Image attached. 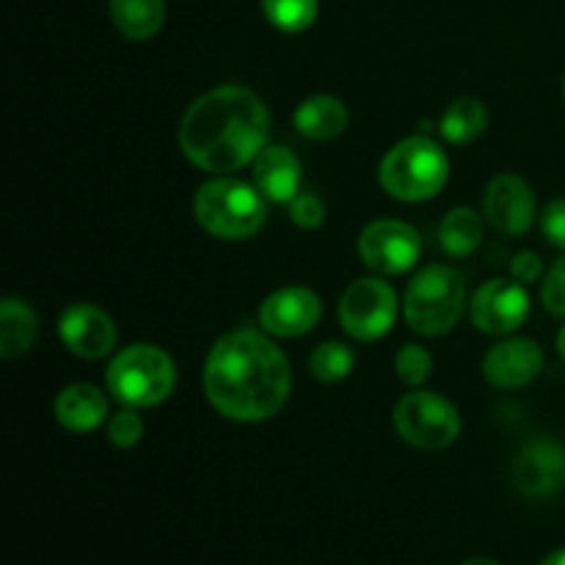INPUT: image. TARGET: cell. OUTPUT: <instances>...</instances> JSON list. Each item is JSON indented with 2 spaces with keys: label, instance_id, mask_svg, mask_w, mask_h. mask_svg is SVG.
<instances>
[{
  "label": "cell",
  "instance_id": "836d02e7",
  "mask_svg": "<svg viewBox=\"0 0 565 565\" xmlns=\"http://www.w3.org/2000/svg\"><path fill=\"white\" fill-rule=\"evenodd\" d=\"M563 94H565V81H563Z\"/></svg>",
  "mask_w": 565,
  "mask_h": 565
},
{
  "label": "cell",
  "instance_id": "7a4b0ae2",
  "mask_svg": "<svg viewBox=\"0 0 565 565\" xmlns=\"http://www.w3.org/2000/svg\"><path fill=\"white\" fill-rule=\"evenodd\" d=\"M268 108L246 86H218L188 105L180 149L196 169L226 177L254 163L268 141Z\"/></svg>",
  "mask_w": 565,
  "mask_h": 565
},
{
  "label": "cell",
  "instance_id": "44dd1931",
  "mask_svg": "<svg viewBox=\"0 0 565 565\" xmlns=\"http://www.w3.org/2000/svg\"><path fill=\"white\" fill-rule=\"evenodd\" d=\"M486 235V224L472 207H452L441 218L439 226V246L450 257H469L480 248Z\"/></svg>",
  "mask_w": 565,
  "mask_h": 565
},
{
  "label": "cell",
  "instance_id": "3957f363",
  "mask_svg": "<svg viewBox=\"0 0 565 565\" xmlns=\"http://www.w3.org/2000/svg\"><path fill=\"white\" fill-rule=\"evenodd\" d=\"M268 199L257 185L235 180V177H215L204 182L193 196V218L213 237L224 241H246L257 235L268 218Z\"/></svg>",
  "mask_w": 565,
  "mask_h": 565
},
{
  "label": "cell",
  "instance_id": "9c48e42d",
  "mask_svg": "<svg viewBox=\"0 0 565 565\" xmlns=\"http://www.w3.org/2000/svg\"><path fill=\"white\" fill-rule=\"evenodd\" d=\"M419 254H423V241L406 221H373L359 235V257L379 276L406 274L417 265Z\"/></svg>",
  "mask_w": 565,
  "mask_h": 565
},
{
  "label": "cell",
  "instance_id": "8992f818",
  "mask_svg": "<svg viewBox=\"0 0 565 565\" xmlns=\"http://www.w3.org/2000/svg\"><path fill=\"white\" fill-rule=\"evenodd\" d=\"M105 386L121 406H160L177 386V367L169 353L158 345H130L110 359Z\"/></svg>",
  "mask_w": 565,
  "mask_h": 565
},
{
  "label": "cell",
  "instance_id": "4dcf8cb0",
  "mask_svg": "<svg viewBox=\"0 0 565 565\" xmlns=\"http://www.w3.org/2000/svg\"><path fill=\"white\" fill-rule=\"evenodd\" d=\"M541 565H565V546L563 550H555L552 555H546L544 561H541Z\"/></svg>",
  "mask_w": 565,
  "mask_h": 565
},
{
  "label": "cell",
  "instance_id": "4fadbf2b",
  "mask_svg": "<svg viewBox=\"0 0 565 565\" xmlns=\"http://www.w3.org/2000/svg\"><path fill=\"white\" fill-rule=\"evenodd\" d=\"M486 221L505 237H522L535 221V196L519 174H497L483 193Z\"/></svg>",
  "mask_w": 565,
  "mask_h": 565
},
{
  "label": "cell",
  "instance_id": "6da1fadb",
  "mask_svg": "<svg viewBox=\"0 0 565 565\" xmlns=\"http://www.w3.org/2000/svg\"><path fill=\"white\" fill-rule=\"evenodd\" d=\"M290 386L287 356L254 329L224 334L204 362V395L232 423L270 419L290 397Z\"/></svg>",
  "mask_w": 565,
  "mask_h": 565
},
{
  "label": "cell",
  "instance_id": "e0dca14e",
  "mask_svg": "<svg viewBox=\"0 0 565 565\" xmlns=\"http://www.w3.org/2000/svg\"><path fill=\"white\" fill-rule=\"evenodd\" d=\"M55 419L72 434H92L108 419V397L92 384H72L55 397Z\"/></svg>",
  "mask_w": 565,
  "mask_h": 565
},
{
  "label": "cell",
  "instance_id": "603a6c76",
  "mask_svg": "<svg viewBox=\"0 0 565 565\" xmlns=\"http://www.w3.org/2000/svg\"><path fill=\"white\" fill-rule=\"evenodd\" d=\"M353 364H356V353L345 342H320L309 353V373L323 384H337V381L348 379Z\"/></svg>",
  "mask_w": 565,
  "mask_h": 565
},
{
  "label": "cell",
  "instance_id": "8fae6325",
  "mask_svg": "<svg viewBox=\"0 0 565 565\" xmlns=\"http://www.w3.org/2000/svg\"><path fill=\"white\" fill-rule=\"evenodd\" d=\"M475 329L483 334H511L522 329L530 315V296L522 281L511 279H489L478 287L472 303H469Z\"/></svg>",
  "mask_w": 565,
  "mask_h": 565
},
{
  "label": "cell",
  "instance_id": "7402d4cb",
  "mask_svg": "<svg viewBox=\"0 0 565 565\" xmlns=\"http://www.w3.org/2000/svg\"><path fill=\"white\" fill-rule=\"evenodd\" d=\"M486 127H489V110L475 97L452 99L439 119L441 136L450 143H458V147L478 141L486 132Z\"/></svg>",
  "mask_w": 565,
  "mask_h": 565
},
{
  "label": "cell",
  "instance_id": "30bf717a",
  "mask_svg": "<svg viewBox=\"0 0 565 565\" xmlns=\"http://www.w3.org/2000/svg\"><path fill=\"white\" fill-rule=\"evenodd\" d=\"M511 483L527 500H550L561 494L565 486V450L561 441L546 436L527 441L511 463Z\"/></svg>",
  "mask_w": 565,
  "mask_h": 565
},
{
  "label": "cell",
  "instance_id": "d4e9b609",
  "mask_svg": "<svg viewBox=\"0 0 565 565\" xmlns=\"http://www.w3.org/2000/svg\"><path fill=\"white\" fill-rule=\"evenodd\" d=\"M430 370H434V359L425 348L419 345H403L395 356V375L403 381L406 386L417 390L428 381Z\"/></svg>",
  "mask_w": 565,
  "mask_h": 565
},
{
  "label": "cell",
  "instance_id": "2e32d148",
  "mask_svg": "<svg viewBox=\"0 0 565 565\" xmlns=\"http://www.w3.org/2000/svg\"><path fill=\"white\" fill-rule=\"evenodd\" d=\"M252 166L254 185L268 202L290 204L301 193V163L287 147H265Z\"/></svg>",
  "mask_w": 565,
  "mask_h": 565
},
{
  "label": "cell",
  "instance_id": "83f0119b",
  "mask_svg": "<svg viewBox=\"0 0 565 565\" xmlns=\"http://www.w3.org/2000/svg\"><path fill=\"white\" fill-rule=\"evenodd\" d=\"M541 298H544L546 312L565 318V257L557 259L550 268V274H546L544 287H541Z\"/></svg>",
  "mask_w": 565,
  "mask_h": 565
},
{
  "label": "cell",
  "instance_id": "9a60e30c",
  "mask_svg": "<svg viewBox=\"0 0 565 565\" xmlns=\"http://www.w3.org/2000/svg\"><path fill=\"white\" fill-rule=\"evenodd\" d=\"M544 370V351L535 340L513 337L491 345L483 356V375L497 390H522Z\"/></svg>",
  "mask_w": 565,
  "mask_h": 565
},
{
  "label": "cell",
  "instance_id": "1f68e13d",
  "mask_svg": "<svg viewBox=\"0 0 565 565\" xmlns=\"http://www.w3.org/2000/svg\"><path fill=\"white\" fill-rule=\"evenodd\" d=\"M461 565H500L497 561H491V557H472V561L461 563Z\"/></svg>",
  "mask_w": 565,
  "mask_h": 565
},
{
  "label": "cell",
  "instance_id": "ac0fdd59",
  "mask_svg": "<svg viewBox=\"0 0 565 565\" xmlns=\"http://www.w3.org/2000/svg\"><path fill=\"white\" fill-rule=\"evenodd\" d=\"M292 121L309 141H331L348 127V108L331 94H315L298 105Z\"/></svg>",
  "mask_w": 565,
  "mask_h": 565
},
{
  "label": "cell",
  "instance_id": "ba28073f",
  "mask_svg": "<svg viewBox=\"0 0 565 565\" xmlns=\"http://www.w3.org/2000/svg\"><path fill=\"white\" fill-rule=\"evenodd\" d=\"M397 296L390 281L364 276L348 285L340 298V326L356 342H375L395 326Z\"/></svg>",
  "mask_w": 565,
  "mask_h": 565
},
{
  "label": "cell",
  "instance_id": "f1b7e54d",
  "mask_svg": "<svg viewBox=\"0 0 565 565\" xmlns=\"http://www.w3.org/2000/svg\"><path fill=\"white\" fill-rule=\"evenodd\" d=\"M541 232L552 246L565 252V199H555V202L546 204L544 215H541Z\"/></svg>",
  "mask_w": 565,
  "mask_h": 565
},
{
  "label": "cell",
  "instance_id": "4316f807",
  "mask_svg": "<svg viewBox=\"0 0 565 565\" xmlns=\"http://www.w3.org/2000/svg\"><path fill=\"white\" fill-rule=\"evenodd\" d=\"M290 218H292V224L301 226V230H318V226L326 221L323 202H320L315 193L301 191L290 202Z\"/></svg>",
  "mask_w": 565,
  "mask_h": 565
},
{
  "label": "cell",
  "instance_id": "cb8c5ba5",
  "mask_svg": "<svg viewBox=\"0 0 565 565\" xmlns=\"http://www.w3.org/2000/svg\"><path fill=\"white\" fill-rule=\"evenodd\" d=\"M263 14L281 33H301L318 17V0H263Z\"/></svg>",
  "mask_w": 565,
  "mask_h": 565
},
{
  "label": "cell",
  "instance_id": "5b68a950",
  "mask_svg": "<svg viewBox=\"0 0 565 565\" xmlns=\"http://www.w3.org/2000/svg\"><path fill=\"white\" fill-rule=\"evenodd\" d=\"M467 307V281L450 265H425L406 287L403 315L408 329L423 337H441L456 329Z\"/></svg>",
  "mask_w": 565,
  "mask_h": 565
},
{
  "label": "cell",
  "instance_id": "5bb4252c",
  "mask_svg": "<svg viewBox=\"0 0 565 565\" xmlns=\"http://www.w3.org/2000/svg\"><path fill=\"white\" fill-rule=\"evenodd\" d=\"M58 337L66 351L88 362L108 356L116 348L114 320L94 303L66 307L58 318Z\"/></svg>",
  "mask_w": 565,
  "mask_h": 565
},
{
  "label": "cell",
  "instance_id": "7c38bea8",
  "mask_svg": "<svg viewBox=\"0 0 565 565\" xmlns=\"http://www.w3.org/2000/svg\"><path fill=\"white\" fill-rule=\"evenodd\" d=\"M320 315H323V303H320L318 292L292 285L270 292L259 303L257 320L265 334L296 340V337L309 334L320 323Z\"/></svg>",
  "mask_w": 565,
  "mask_h": 565
},
{
  "label": "cell",
  "instance_id": "ffe728a7",
  "mask_svg": "<svg viewBox=\"0 0 565 565\" xmlns=\"http://www.w3.org/2000/svg\"><path fill=\"white\" fill-rule=\"evenodd\" d=\"M110 20L116 31L132 42H147L163 28V0H110Z\"/></svg>",
  "mask_w": 565,
  "mask_h": 565
},
{
  "label": "cell",
  "instance_id": "d6a6232c",
  "mask_svg": "<svg viewBox=\"0 0 565 565\" xmlns=\"http://www.w3.org/2000/svg\"><path fill=\"white\" fill-rule=\"evenodd\" d=\"M557 353H561V359L565 362V326L561 329V334H557Z\"/></svg>",
  "mask_w": 565,
  "mask_h": 565
},
{
  "label": "cell",
  "instance_id": "52a82bcc",
  "mask_svg": "<svg viewBox=\"0 0 565 565\" xmlns=\"http://www.w3.org/2000/svg\"><path fill=\"white\" fill-rule=\"evenodd\" d=\"M392 425L406 445L417 450H445L461 434V414L436 392H408L392 412Z\"/></svg>",
  "mask_w": 565,
  "mask_h": 565
},
{
  "label": "cell",
  "instance_id": "484cf974",
  "mask_svg": "<svg viewBox=\"0 0 565 565\" xmlns=\"http://www.w3.org/2000/svg\"><path fill=\"white\" fill-rule=\"evenodd\" d=\"M105 430H108L110 445L119 447V450H130V447H136L143 436V423L141 417H138V408L125 406L121 412H116L114 417L108 419V428Z\"/></svg>",
  "mask_w": 565,
  "mask_h": 565
},
{
  "label": "cell",
  "instance_id": "f546056e",
  "mask_svg": "<svg viewBox=\"0 0 565 565\" xmlns=\"http://www.w3.org/2000/svg\"><path fill=\"white\" fill-rule=\"evenodd\" d=\"M541 270H544V265H541V257L535 252L516 254L511 263V276L516 281H522V285H533V281H539Z\"/></svg>",
  "mask_w": 565,
  "mask_h": 565
},
{
  "label": "cell",
  "instance_id": "277c9868",
  "mask_svg": "<svg viewBox=\"0 0 565 565\" xmlns=\"http://www.w3.org/2000/svg\"><path fill=\"white\" fill-rule=\"evenodd\" d=\"M450 160L428 136L403 138L381 160V188L397 202H428L447 185Z\"/></svg>",
  "mask_w": 565,
  "mask_h": 565
},
{
  "label": "cell",
  "instance_id": "d6986e66",
  "mask_svg": "<svg viewBox=\"0 0 565 565\" xmlns=\"http://www.w3.org/2000/svg\"><path fill=\"white\" fill-rule=\"evenodd\" d=\"M39 337V318L22 298H3L0 303V356H25Z\"/></svg>",
  "mask_w": 565,
  "mask_h": 565
}]
</instances>
